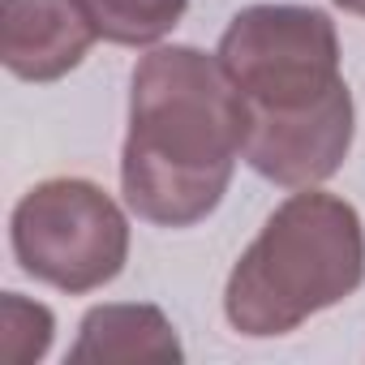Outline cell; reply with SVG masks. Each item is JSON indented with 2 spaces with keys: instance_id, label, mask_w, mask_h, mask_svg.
<instances>
[{
  "instance_id": "8",
  "label": "cell",
  "mask_w": 365,
  "mask_h": 365,
  "mask_svg": "<svg viewBox=\"0 0 365 365\" xmlns=\"http://www.w3.org/2000/svg\"><path fill=\"white\" fill-rule=\"evenodd\" d=\"M56 318L48 305L26 301L18 292L0 297V361L5 365H35L52 348Z\"/></svg>"
},
{
  "instance_id": "7",
  "label": "cell",
  "mask_w": 365,
  "mask_h": 365,
  "mask_svg": "<svg viewBox=\"0 0 365 365\" xmlns=\"http://www.w3.org/2000/svg\"><path fill=\"white\" fill-rule=\"evenodd\" d=\"M82 9L99 39L120 48H146L180 26L190 0H82Z\"/></svg>"
},
{
  "instance_id": "9",
  "label": "cell",
  "mask_w": 365,
  "mask_h": 365,
  "mask_svg": "<svg viewBox=\"0 0 365 365\" xmlns=\"http://www.w3.org/2000/svg\"><path fill=\"white\" fill-rule=\"evenodd\" d=\"M335 5H339L344 14H356V18H365V0H335Z\"/></svg>"
},
{
  "instance_id": "6",
  "label": "cell",
  "mask_w": 365,
  "mask_h": 365,
  "mask_svg": "<svg viewBox=\"0 0 365 365\" xmlns=\"http://www.w3.org/2000/svg\"><path fill=\"white\" fill-rule=\"evenodd\" d=\"M180 356L185 348L159 305H95L69 348V365H180Z\"/></svg>"
},
{
  "instance_id": "5",
  "label": "cell",
  "mask_w": 365,
  "mask_h": 365,
  "mask_svg": "<svg viewBox=\"0 0 365 365\" xmlns=\"http://www.w3.org/2000/svg\"><path fill=\"white\" fill-rule=\"evenodd\" d=\"M95 39L82 0H0V61L22 82L73 73Z\"/></svg>"
},
{
  "instance_id": "3",
  "label": "cell",
  "mask_w": 365,
  "mask_h": 365,
  "mask_svg": "<svg viewBox=\"0 0 365 365\" xmlns=\"http://www.w3.org/2000/svg\"><path fill=\"white\" fill-rule=\"evenodd\" d=\"M215 56L250 108L245 138H305L352 116L339 35L322 9L250 5L228 22Z\"/></svg>"
},
{
  "instance_id": "4",
  "label": "cell",
  "mask_w": 365,
  "mask_h": 365,
  "mask_svg": "<svg viewBox=\"0 0 365 365\" xmlns=\"http://www.w3.org/2000/svg\"><path fill=\"white\" fill-rule=\"evenodd\" d=\"M9 237L22 271L69 297L112 284L129 262L125 211L82 176H52L26 190Z\"/></svg>"
},
{
  "instance_id": "1",
  "label": "cell",
  "mask_w": 365,
  "mask_h": 365,
  "mask_svg": "<svg viewBox=\"0 0 365 365\" xmlns=\"http://www.w3.org/2000/svg\"><path fill=\"white\" fill-rule=\"evenodd\" d=\"M250 108L220 56L172 43L133 65L120 150L125 207L155 228H194L228 194L245 159Z\"/></svg>"
},
{
  "instance_id": "2",
  "label": "cell",
  "mask_w": 365,
  "mask_h": 365,
  "mask_svg": "<svg viewBox=\"0 0 365 365\" xmlns=\"http://www.w3.org/2000/svg\"><path fill=\"white\" fill-rule=\"evenodd\" d=\"M365 279V224L352 202L301 190L271 211L258 241L237 258L224 314L232 331L271 339L348 301Z\"/></svg>"
}]
</instances>
